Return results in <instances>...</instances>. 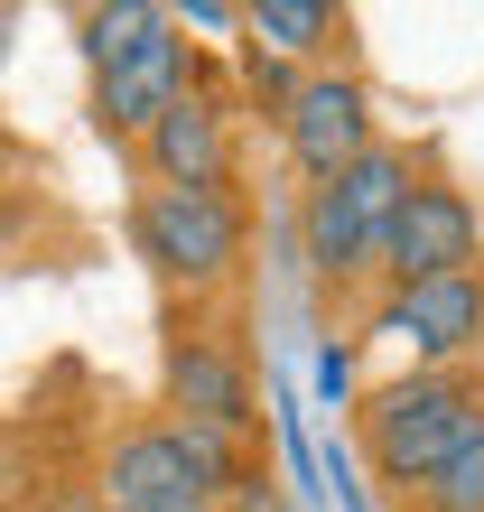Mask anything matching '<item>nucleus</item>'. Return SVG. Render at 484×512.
Here are the masks:
<instances>
[{
	"mask_svg": "<svg viewBox=\"0 0 484 512\" xmlns=\"http://www.w3.org/2000/svg\"><path fill=\"white\" fill-rule=\"evenodd\" d=\"M215 512H289V503H280V485H270V466L252 457V466H242V475H233V494H224Z\"/></svg>",
	"mask_w": 484,
	"mask_h": 512,
	"instance_id": "2eb2a0df",
	"label": "nucleus"
},
{
	"mask_svg": "<svg viewBox=\"0 0 484 512\" xmlns=\"http://www.w3.org/2000/svg\"><path fill=\"white\" fill-rule=\"evenodd\" d=\"M242 94H252L270 122H280V112H289V94H298V66H280V56H261L252 38H242Z\"/></svg>",
	"mask_w": 484,
	"mask_h": 512,
	"instance_id": "4468645a",
	"label": "nucleus"
},
{
	"mask_svg": "<svg viewBox=\"0 0 484 512\" xmlns=\"http://www.w3.org/2000/svg\"><path fill=\"white\" fill-rule=\"evenodd\" d=\"M168 419L177 429H205L224 447H261V382L252 354H242L215 317H187L168 336Z\"/></svg>",
	"mask_w": 484,
	"mask_h": 512,
	"instance_id": "39448f33",
	"label": "nucleus"
},
{
	"mask_svg": "<svg viewBox=\"0 0 484 512\" xmlns=\"http://www.w3.org/2000/svg\"><path fill=\"white\" fill-rule=\"evenodd\" d=\"M242 38L261 56H280V66H298V75H317V66H336V47H345V10L336 0H252V10H242Z\"/></svg>",
	"mask_w": 484,
	"mask_h": 512,
	"instance_id": "9b49d317",
	"label": "nucleus"
},
{
	"mask_svg": "<svg viewBox=\"0 0 484 512\" xmlns=\"http://www.w3.org/2000/svg\"><path fill=\"white\" fill-rule=\"evenodd\" d=\"M373 336L410 345V373H466V364H484V270L419 280V289H382L373 298Z\"/></svg>",
	"mask_w": 484,
	"mask_h": 512,
	"instance_id": "1a4fd4ad",
	"label": "nucleus"
},
{
	"mask_svg": "<svg viewBox=\"0 0 484 512\" xmlns=\"http://www.w3.org/2000/svg\"><path fill=\"white\" fill-rule=\"evenodd\" d=\"M457 270H484V215L466 187H447L438 168H419V187L401 196V215L382 233L373 280L382 289H419V280H457Z\"/></svg>",
	"mask_w": 484,
	"mask_h": 512,
	"instance_id": "423d86ee",
	"label": "nucleus"
},
{
	"mask_svg": "<svg viewBox=\"0 0 484 512\" xmlns=\"http://www.w3.org/2000/svg\"><path fill=\"white\" fill-rule=\"evenodd\" d=\"M159 19H168V10H149V0H112V10H84V56H94V75L112 66V56H131Z\"/></svg>",
	"mask_w": 484,
	"mask_h": 512,
	"instance_id": "ddd939ff",
	"label": "nucleus"
},
{
	"mask_svg": "<svg viewBox=\"0 0 484 512\" xmlns=\"http://www.w3.org/2000/svg\"><path fill=\"white\" fill-rule=\"evenodd\" d=\"M317 391H326V410H354V345L317 354Z\"/></svg>",
	"mask_w": 484,
	"mask_h": 512,
	"instance_id": "dca6fc26",
	"label": "nucleus"
},
{
	"mask_svg": "<svg viewBox=\"0 0 484 512\" xmlns=\"http://www.w3.org/2000/svg\"><path fill=\"white\" fill-rule=\"evenodd\" d=\"M177 28H242V10H224V0H196V10H168Z\"/></svg>",
	"mask_w": 484,
	"mask_h": 512,
	"instance_id": "f3484780",
	"label": "nucleus"
},
{
	"mask_svg": "<svg viewBox=\"0 0 484 512\" xmlns=\"http://www.w3.org/2000/svg\"><path fill=\"white\" fill-rule=\"evenodd\" d=\"M401 512H484V429H475V438H466V447H457V457H447Z\"/></svg>",
	"mask_w": 484,
	"mask_h": 512,
	"instance_id": "f8f14e48",
	"label": "nucleus"
},
{
	"mask_svg": "<svg viewBox=\"0 0 484 512\" xmlns=\"http://www.w3.org/2000/svg\"><path fill=\"white\" fill-rule=\"evenodd\" d=\"M252 457L261 447H224V438L177 429V419L159 410V419H131V429L103 438L94 503H112V512H215Z\"/></svg>",
	"mask_w": 484,
	"mask_h": 512,
	"instance_id": "7ed1b4c3",
	"label": "nucleus"
},
{
	"mask_svg": "<svg viewBox=\"0 0 484 512\" xmlns=\"http://www.w3.org/2000/svg\"><path fill=\"white\" fill-rule=\"evenodd\" d=\"M131 252L168 289H187V308L224 298L242 280V261H252V205L233 187H149L131 205Z\"/></svg>",
	"mask_w": 484,
	"mask_h": 512,
	"instance_id": "20e7f679",
	"label": "nucleus"
},
{
	"mask_svg": "<svg viewBox=\"0 0 484 512\" xmlns=\"http://www.w3.org/2000/svg\"><path fill=\"white\" fill-rule=\"evenodd\" d=\"M75 512H112V503H94V494H84V503H75Z\"/></svg>",
	"mask_w": 484,
	"mask_h": 512,
	"instance_id": "a211bd4d",
	"label": "nucleus"
},
{
	"mask_svg": "<svg viewBox=\"0 0 484 512\" xmlns=\"http://www.w3.org/2000/svg\"><path fill=\"white\" fill-rule=\"evenodd\" d=\"M410 187H419V159L401 140H373L354 168L317 177V187L298 196V252H308V280L326 298H354L363 280H373L382 233H391V215H401Z\"/></svg>",
	"mask_w": 484,
	"mask_h": 512,
	"instance_id": "f03ea898",
	"label": "nucleus"
},
{
	"mask_svg": "<svg viewBox=\"0 0 484 512\" xmlns=\"http://www.w3.org/2000/svg\"><path fill=\"white\" fill-rule=\"evenodd\" d=\"M373 140H382V103H373V84H363L345 56L317 66V75H298V94L280 112V149H289V168L308 177V187L336 177V168H354Z\"/></svg>",
	"mask_w": 484,
	"mask_h": 512,
	"instance_id": "0eeeda50",
	"label": "nucleus"
},
{
	"mask_svg": "<svg viewBox=\"0 0 484 512\" xmlns=\"http://www.w3.org/2000/svg\"><path fill=\"white\" fill-rule=\"evenodd\" d=\"M196 84H205V75H196L187 28H177V19H159L131 56H112V66L94 75V131H103V140H121V149H140V140L159 131L177 103L196 94Z\"/></svg>",
	"mask_w": 484,
	"mask_h": 512,
	"instance_id": "6e6552de",
	"label": "nucleus"
},
{
	"mask_svg": "<svg viewBox=\"0 0 484 512\" xmlns=\"http://www.w3.org/2000/svg\"><path fill=\"white\" fill-rule=\"evenodd\" d=\"M0 512H10V494H0Z\"/></svg>",
	"mask_w": 484,
	"mask_h": 512,
	"instance_id": "6ab92c4d",
	"label": "nucleus"
},
{
	"mask_svg": "<svg viewBox=\"0 0 484 512\" xmlns=\"http://www.w3.org/2000/svg\"><path fill=\"white\" fill-rule=\"evenodd\" d=\"M484 429V364L466 373H391L373 391H354V457L373 466V485L391 503H410L429 475Z\"/></svg>",
	"mask_w": 484,
	"mask_h": 512,
	"instance_id": "f257e3e1",
	"label": "nucleus"
},
{
	"mask_svg": "<svg viewBox=\"0 0 484 512\" xmlns=\"http://www.w3.org/2000/svg\"><path fill=\"white\" fill-rule=\"evenodd\" d=\"M140 168H149V187H233V103L215 84H196V94L140 140Z\"/></svg>",
	"mask_w": 484,
	"mask_h": 512,
	"instance_id": "9d476101",
	"label": "nucleus"
}]
</instances>
